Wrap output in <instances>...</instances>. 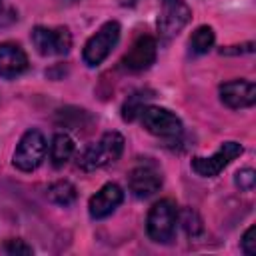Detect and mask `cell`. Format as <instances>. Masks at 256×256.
Listing matches in <instances>:
<instances>
[{"mask_svg":"<svg viewBox=\"0 0 256 256\" xmlns=\"http://www.w3.org/2000/svg\"><path fill=\"white\" fill-rule=\"evenodd\" d=\"M124 152V138L118 132H106L96 144L84 150V154L78 160V166L86 172L104 168L112 162H116Z\"/></svg>","mask_w":256,"mask_h":256,"instance_id":"6da1fadb","label":"cell"},{"mask_svg":"<svg viewBox=\"0 0 256 256\" xmlns=\"http://www.w3.org/2000/svg\"><path fill=\"white\" fill-rule=\"evenodd\" d=\"M182 226H184V230H186V234H188L190 238L200 236V234H202V230H204V226H202V220H200L198 212H196V210H192V208H186V210L182 212Z\"/></svg>","mask_w":256,"mask_h":256,"instance_id":"ac0fdd59","label":"cell"},{"mask_svg":"<svg viewBox=\"0 0 256 256\" xmlns=\"http://www.w3.org/2000/svg\"><path fill=\"white\" fill-rule=\"evenodd\" d=\"M254 184H256V172H254L252 168L240 170V172L236 174V186H238L240 190L250 192V190L254 188Z\"/></svg>","mask_w":256,"mask_h":256,"instance_id":"ffe728a7","label":"cell"},{"mask_svg":"<svg viewBox=\"0 0 256 256\" xmlns=\"http://www.w3.org/2000/svg\"><path fill=\"white\" fill-rule=\"evenodd\" d=\"M130 192L138 198H148L162 188V174L154 164H140L128 176Z\"/></svg>","mask_w":256,"mask_h":256,"instance_id":"9c48e42d","label":"cell"},{"mask_svg":"<svg viewBox=\"0 0 256 256\" xmlns=\"http://www.w3.org/2000/svg\"><path fill=\"white\" fill-rule=\"evenodd\" d=\"M30 38L40 56H64L72 48V34L64 26L58 28L36 26Z\"/></svg>","mask_w":256,"mask_h":256,"instance_id":"3957f363","label":"cell"},{"mask_svg":"<svg viewBox=\"0 0 256 256\" xmlns=\"http://www.w3.org/2000/svg\"><path fill=\"white\" fill-rule=\"evenodd\" d=\"M18 20V10L10 0H0V28H8Z\"/></svg>","mask_w":256,"mask_h":256,"instance_id":"d6986e66","label":"cell"},{"mask_svg":"<svg viewBox=\"0 0 256 256\" xmlns=\"http://www.w3.org/2000/svg\"><path fill=\"white\" fill-rule=\"evenodd\" d=\"M74 156V140L68 134H56L50 144V160L56 168H62Z\"/></svg>","mask_w":256,"mask_h":256,"instance_id":"5bb4252c","label":"cell"},{"mask_svg":"<svg viewBox=\"0 0 256 256\" xmlns=\"http://www.w3.org/2000/svg\"><path fill=\"white\" fill-rule=\"evenodd\" d=\"M214 46V30L210 26H200L190 36V48L194 54H206Z\"/></svg>","mask_w":256,"mask_h":256,"instance_id":"2e32d148","label":"cell"},{"mask_svg":"<svg viewBox=\"0 0 256 256\" xmlns=\"http://www.w3.org/2000/svg\"><path fill=\"white\" fill-rule=\"evenodd\" d=\"M244 152V148L238 144V142H224L220 146V150L216 154H212L210 158H202V156H196L192 160V170L202 176V178H214L218 176L234 158H238L240 154Z\"/></svg>","mask_w":256,"mask_h":256,"instance_id":"ba28073f","label":"cell"},{"mask_svg":"<svg viewBox=\"0 0 256 256\" xmlns=\"http://www.w3.org/2000/svg\"><path fill=\"white\" fill-rule=\"evenodd\" d=\"M118 2H120L122 6H134V4L138 2V0H118Z\"/></svg>","mask_w":256,"mask_h":256,"instance_id":"603a6c76","label":"cell"},{"mask_svg":"<svg viewBox=\"0 0 256 256\" xmlns=\"http://www.w3.org/2000/svg\"><path fill=\"white\" fill-rule=\"evenodd\" d=\"M28 70V56L26 52L12 42L0 44V78H16Z\"/></svg>","mask_w":256,"mask_h":256,"instance_id":"4fadbf2b","label":"cell"},{"mask_svg":"<svg viewBox=\"0 0 256 256\" xmlns=\"http://www.w3.org/2000/svg\"><path fill=\"white\" fill-rule=\"evenodd\" d=\"M176 222H178L176 204L172 200H160L148 212L146 232L150 240L158 244H168L176 234Z\"/></svg>","mask_w":256,"mask_h":256,"instance_id":"7a4b0ae2","label":"cell"},{"mask_svg":"<svg viewBox=\"0 0 256 256\" xmlns=\"http://www.w3.org/2000/svg\"><path fill=\"white\" fill-rule=\"evenodd\" d=\"M6 252L8 254H32V248L24 240H8L6 242Z\"/></svg>","mask_w":256,"mask_h":256,"instance_id":"7402d4cb","label":"cell"},{"mask_svg":"<svg viewBox=\"0 0 256 256\" xmlns=\"http://www.w3.org/2000/svg\"><path fill=\"white\" fill-rule=\"evenodd\" d=\"M162 12L158 18V30L164 40H170L182 32V28L190 22L192 12L184 0H160Z\"/></svg>","mask_w":256,"mask_h":256,"instance_id":"52a82bcc","label":"cell"},{"mask_svg":"<svg viewBox=\"0 0 256 256\" xmlns=\"http://www.w3.org/2000/svg\"><path fill=\"white\" fill-rule=\"evenodd\" d=\"M140 120H142V126L158 138H178L182 134L180 118L166 108L144 106L140 110Z\"/></svg>","mask_w":256,"mask_h":256,"instance_id":"5b68a950","label":"cell"},{"mask_svg":"<svg viewBox=\"0 0 256 256\" xmlns=\"http://www.w3.org/2000/svg\"><path fill=\"white\" fill-rule=\"evenodd\" d=\"M44 156H46V140H44V136L38 130H28L22 136V140L18 142L12 162H14V166L18 170L32 172L42 164Z\"/></svg>","mask_w":256,"mask_h":256,"instance_id":"8992f818","label":"cell"},{"mask_svg":"<svg viewBox=\"0 0 256 256\" xmlns=\"http://www.w3.org/2000/svg\"><path fill=\"white\" fill-rule=\"evenodd\" d=\"M76 188L74 184L66 182V180H60V182H54L50 188H48V198L50 202L58 204V206H70L76 202Z\"/></svg>","mask_w":256,"mask_h":256,"instance_id":"9a60e30c","label":"cell"},{"mask_svg":"<svg viewBox=\"0 0 256 256\" xmlns=\"http://www.w3.org/2000/svg\"><path fill=\"white\" fill-rule=\"evenodd\" d=\"M220 98L222 102L232 108V110H240V108H250L256 102V86L250 80H232V82H224L220 86Z\"/></svg>","mask_w":256,"mask_h":256,"instance_id":"8fae6325","label":"cell"},{"mask_svg":"<svg viewBox=\"0 0 256 256\" xmlns=\"http://www.w3.org/2000/svg\"><path fill=\"white\" fill-rule=\"evenodd\" d=\"M242 250L248 254V256H254L256 254V240H254V226H250L244 236H242Z\"/></svg>","mask_w":256,"mask_h":256,"instance_id":"44dd1931","label":"cell"},{"mask_svg":"<svg viewBox=\"0 0 256 256\" xmlns=\"http://www.w3.org/2000/svg\"><path fill=\"white\" fill-rule=\"evenodd\" d=\"M118 40H120V24L118 22H106L88 42H86V46H84V52H82V56H84V62L88 64V66H98V64H102L106 58H108V54L112 52V48L118 44Z\"/></svg>","mask_w":256,"mask_h":256,"instance_id":"277c9868","label":"cell"},{"mask_svg":"<svg viewBox=\"0 0 256 256\" xmlns=\"http://www.w3.org/2000/svg\"><path fill=\"white\" fill-rule=\"evenodd\" d=\"M90 114L86 110H78V108H66L58 112V122L64 124V128H72V130H82L88 128V124H82V118H88Z\"/></svg>","mask_w":256,"mask_h":256,"instance_id":"e0dca14e","label":"cell"},{"mask_svg":"<svg viewBox=\"0 0 256 256\" xmlns=\"http://www.w3.org/2000/svg\"><path fill=\"white\" fill-rule=\"evenodd\" d=\"M124 200V192L118 184H106L102 186L92 198H90V204H88V212L94 220H102V218H108Z\"/></svg>","mask_w":256,"mask_h":256,"instance_id":"7c38bea8","label":"cell"},{"mask_svg":"<svg viewBox=\"0 0 256 256\" xmlns=\"http://www.w3.org/2000/svg\"><path fill=\"white\" fill-rule=\"evenodd\" d=\"M156 52H158V44L152 36H140L132 48L128 50V54L122 58V66L130 72H142L146 68H150L156 60Z\"/></svg>","mask_w":256,"mask_h":256,"instance_id":"30bf717a","label":"cell"}]
</instances>
